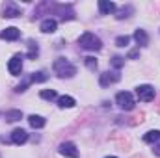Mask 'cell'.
Wrapping results in <instances>:
<instances>
[{
    "label": "cell",
    "instance_id": "d6986e66",
    "mask_svg": "<svg viewBox=\"0 0 160 158\" xmlns=\"http://www.w3.org/2000/svg\"><path fill=\"white\" fill-rule=\"evenodd\" d=\"M110 63H112V67H114V69H118V71H119L121 67L125 65V58H121V56H114Z\"/></svg>",
    "mask_w": 160,
    "mask_h": 158
},
{
    "label": "cell",
    "instance_id": "ba28073f",
    "mask_svg": "<svg viewBox=\"0 0 160 158\" xmlns=\"http://www.w3.org/2000/svg\"><path fill=\"white\" fill-rule=\"evenodd\" d=\"M58 151H60V155H63V156H67V158H78V151H77L75 143H71V141L62 143Z\"/></svg>",
    "mask_w": 160,
    "mask_h": 158
},
{
    "label": "cell",
    "instance_id": "277c9868",
    "mask_svg": "<svg viewBox=\"0 0 160 158\" xmlns=\"http://www.w3.org/2000/svg\"><path fill=\"white\" fill-rule=\"evenodd\" d=\"M136 97H138L142 102H151V101L155 99V87L149 86V84L138 86V87H136Z\"/></svg>",
    "mask_w": 160,
    "mask_h": 158
},
{
    "label": "cell",
    "instance_id": "ac0fdd59",
    "mask_svg": "<svg viewBox=\"0 0 160 158\" xmlns=\"http://www.w3.org/2000/svg\"><path fill=\"white\" fill-rule=\"evenodd\" d=\"M41 99H45V101H54V99H58V93H56L54 89H43V91H41Z\"/></svg>",
    "mask_w": 160,
    "mask_h": 158
},
{
    "label": "cell",
    "instance_id": "7402d4cb",
    "mask_svg": "<svg viewBox=\"0 0 160 158\" xmlns=\"http://www.w3.org/2000/svg\"><path fill=\"white\" fill-rule=\"evenodd\" d=\"M128 13H132V6H127V7L119 9V13L116 15V19H125V17H128Z\"/></svg>",
    "mask_w": 160,
    "mask_h": 158
},
{
    "label": "cell",
    "instance_id": "8992f818",
    "mask_svg": "<svg viewBox=\"0 0 160 158\" xmlns=\"http://www.w3.org/2000/svg\"><path fill=\"white\" fill-rule=\"evenodd\" d=\"M121 80V75L118 71H106V73H102L101 77H99V84L102 86V87H108V86H112V84H116V82H119Z\"/></svg>",
    "mask_w": 160,
    "mask_h": 158
},
{
    "label": "cell",
    "instance_id": "484cf974",
    "mask_svg": "<svg viewBox=\"0 0 160 158\" xmlns=\"http://www.w3.org/2000/svg\"><path fill=\"white\" fill-rule=\"evenodd\" d=\"M153 153H155V156H160V145H155V149H153Z\"/></svg>",
    "mask_w": 160,
    "mask_h": 158
},
{
    "label": "cell",
    "instance_id": "5bb4252c",
    "mask_svg": "<svg viewBox=\"0 0 160 158\" xmlns=\"http://www.w3.org/2000/svg\"><path fill=\"white\" fill-rule=\"evenodd\" d=\"M75 104H77V101H75L73 97H69V95L58 97V106H60V108H73Z\"/></svg>",
    "mask_w": 160,
    "mask_h": 158
},
{
    "label": "cell",
    "instance_id": "2e32d148",
    "mask_svg": "<svg viewBox=\"0 0 160 158\" xmlns=\"http://www.w3.org/2000/svg\"><path fill=\"white\" fill-rule=\"evenodd\" d=\"M4 119H6L8 123H15V121L22 119V112H21V110H8V112L4 114Z\"/></svg>",
    "mask_w": 160,
    "mask_h": 158
},
{
    "label": "cell",
    "instance_id": "cb8c5ba5",
    "mask_svg": "<svg viewBox=\"0 0 160 158\" xmlns=\"http://www.w3.org/2000/svg\"><path fill=\"white\" fill-rule=\"evenodd\" d=\"M128 43H130V37H128V36H119V37L116 39V45H118V47H127Z\"/></svg>",
    "mask_w": 160,
    "mask_h": 158
},
{
    "label": "cell",
    "instance_id": "7c38bea8",
    "mask_svg": "<svg viewBox=\"0 0 160 158\" xmlns=\"http://www.w3.org/2000/svg\"><path fill=\"white\" fill-rule=\"evenodd\" d=\"M41 32L43 34H54L56 32V28H58V22L54 21V19H45L43 22H41Z\"/></svg>",
    "mask_w": 160,
    "mask_h": 158
},
{
    "label": "cell",
    "instance_id": "7a4b0ae2",
    "mask_svg": "<svg viewBox=\"0 0 160 158\" xmlns=\"http://www.w3.org/2000/svg\"><path fill=\"white\" fill-rule=\"evenodd\" d=\"M78 45L82 47V48H86V50H101V48H102L101 39H99L95 34H91V32L82 34V36L78 37Z\"/></svg>",
    "mask_w": 160,
    "mask_h": 158
},
{
    "label": "cell",
    "instance_id": "d4e9b609",
    "mask_svg": "<svg viewBox=\"0 0 160 158\" xmlns=\"http://www.w3.org/2000/svg\"><path fill=\"white\" fill-rule=\"evenodd\" d=\"M138 56H140V52H138V50H130V52H128V58H130V60H136Z\"/></svg>",
    "mask_w": 160,
    "mask_h": 158
},
{
    "label": "cell",
    "instance_id": "9a60e30c",
    "mask_svg": "<svg viewBox=\"0 0 160 158\" xmlns=\"http://www.w3.org/2000/svg\"><path fill=\"white\" fill-rule=\"evenodd\" d=\"M28 123H30V126H32V128H43L47 121H45V117H41V116L32 114V116H28Z\"/></svg>",
    "mask_w": 160,
    "mask_h": 158
},
{
    "label": "cell",
    "instance_id": "30bf717a",
    "mask_svg": "<svg viewBox=\"0 0 160 158\" xmlns=\"http://www.w3.org/2000/svg\"><path fill=\"white\" fill-rule=\"evenodd\" d=\"M26 140H28V132H26L24 128H15V130L11 132V141H13L15 145H22Z\"/></svg>",
    "mask_w": 160,
    "mask_h": 158
},
{
    "label": "cell",
    "instance_id": "ffe728a7",
    "mask_svg": "<svg viewBox=\"0 0 160 158\" xmlns=\"http://www.w3.org/2000/svg\"><path fill=\"white\" fill-rule=\"evenodd\" d=\"M47 78H48V77H47L43 71H38V73H32V75H30V80H32V82H45Z\"/></svg>",
    "mask_w": 160,
    "mask_h": 158
},
{
    "label": "cell",
    "instance_id": "9c48e42d",
    "mask_svg": "<svg viewBox=\"0 0 160 158\" xmlns=\"http://www.w3.org/2000/svg\"><path fill=\"white\" fill-rule=\"evenodd\" d=\"M21 37V30L19 28H15V26H9V28H6V30H2L0 32V39H6V41H15Z\"/></svg>",
    "mask_w": 160,
    "mask_h": 158
},
{
    "label": "cell",
    "instance_id": "603a6c76",
    "mask_svg": "<svg viewBox=\"0 0 160 158\" xmlns=\"http://www.w3.org/2000/svg\"><path fill=\"white\" fill-rule=\"evenodd\" d=\"M39 54V47H38V43H30V52H28V58H36Z\"/></svg>",
    "mask_w": 160,
    "mask_h": 158
},
{
    "label": "cell",
    "instance_id": "52a82bcc",
    "mask_svg": "<svg viewBox=\"0 0 160 158\" xmlns=\"http://www.w3.org/2000/svg\"><path fill=\"white\" fill-rule=\"evenodd\" d=\"M21 15V9L13 4V2H6L4 6H2V17H6V19H15V17H19Z\"/></svg>",
    "mask_w": 160,
    "mask_h": 158
},
{
    "label": "cell",
    "instance_id": "4fadbf2b",
    "mask_svg": "<svg viewBox=\"0 0 160 158\" xmlns=\"http://www.w3.org/2000/svg\"><path fill=\"white\" fill-rule=\"evenodd\" d=\"M134 39H136V43H138L140 47H147V45H149V36H147V32L142 30V28H138V30L134 32Z\"/></svg>",
    "mask_w": 160,
    "mask_h": 158
},
{
    "label": "cell",
    "instance_id": "5b68a950",
    "mask_svg": "<svg viewBox=\"0 0 160 158\" xmlns=\"http://www.w3.org/2000/svg\"><path fill=\"white\" fill-rule=\"evenodd\" d=\"M8 71L13 77H19L22 73V54H15L9 62H8Z\"/></svg>",
    "mask_w": 160,
    "mask_h": 158
},
{
    "label": "cell",
    "instance_id": "44dd1931",
    "mask_svg": "<svg viewBox=\"0 0 160 158\" xmlns=\"http://www.w3.org/2000/svg\"><path fill=\"white\" fill-rule=\"evenodd\" d=\"M84 63H86V67H88L89 71H95V69H97V60H95V58H91V56L84 58Z\"/></svg>",
    "mask_w": 160,
    "mask_h": 158
},
{
    "label": "cell",
    "instance_id": "4316f807",
    "mask_svg": "<svg viewBox=\"0 0 160 158\" xmlns=\"http://www.w3.org/2000/svg\"><path fill=\"white\" fill-rule=\"evenodd\" d=\"M106 158H118V156H106Z\"/></svg>",
    "mask_w": 160,
    "mask_h": 158
},
{
    "label": "cell",
    "instance_id": "8fae6325",
    "mask_svg": "<svg viewBox=\"0 0 160 158\" xmlns=\"http://www.w3.org/2000/svg\"><path fill=\"white\" fill-rule=\"evenodd\" d=\"M118 9V6L114 2H108V0H99V11L101 15H110Z\"/></svg>",
    "mask_w": 160,
    "mask_h": 158
},
{
    "label": "cell",
    "instance_id": "e0dca14e",
    "mask_svg": "<svg viewBox=\"0 0 160 158\" xmlns=\"http://www.w3.org/2000/svg\"><path fill=\"white\" fill-rule=\"evenodd\" d=\"M160 140V130H149L145 136H143V141L145 143H155Z\"/></svg>",
    "mask_w": 160,
    "mask_h": 158
},
{
    "label": "cell",
    "instance_id": "3957f363",
    "mask_svg": "<svg viewBox=\"0 0 160 158\" xmlns=\"http://www.w3.org/2000/svg\"><path fill=\"white\" fill-rule=\"evenodd\" d=\"M116 104L119 106L121 110L130 112V110H134L136 101H134V97H132V93H130V91H119V93L116 95Z\"/></svg>",
    "mask_w": 160,
    "mask_h": 158
},
{
    "label": "cell",
    "instance_id": "6da1fadb",
    "mask_svg": "<svg viewBox=\"0 0 160 158\" xmlns=\"http://www.w3.org/2000/svg\"><path fill=\"white\" fill-rule=\"evenodd\" d=\"M52 69H54V73H56L60 78H73V77L77 75V67H75L69 60H65V58H58V60L52 63Z\"/></svg>",
    "mask_w": 160,
    "mask_h": 158
}]
</instances>
